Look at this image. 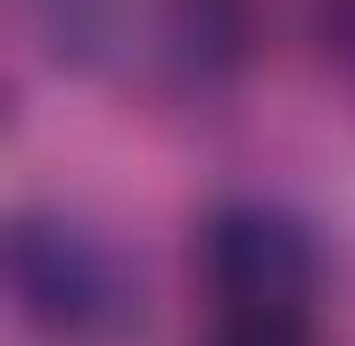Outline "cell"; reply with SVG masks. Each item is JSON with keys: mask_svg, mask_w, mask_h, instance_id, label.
Listing matches in <instances>:
<instances>
[{"mask_svg": "<svg viewBox=\"0 0 355 346\" xmlns=\"http://www.w3.org/2000/svg\"><path fill=\"white\" fill-rule=\"evenodd\" d=\"M8 297L25 330L50 346H116L141 330V272L132 256L75 215H17L8 223Z\"/></svg>", "mask_w": 355, "mask_h": 346, "instance_id": "cell-1", "label": "cell"}, {"mask_svg": "<svg viewBox=\"0 0 355 346\" xmlns=\"http://www.w3.org/2000/svg\"><path fill=\"white\" fill-rule=\"evenodd\" d=\"M215 313H314V231L281 206H223L198 239Z\"/></svg>", "mask_w": 355, "mask_h": 346, "instance_id": "cell-2", "label": "cell"}, {"mask_svg": "<svg viewBox=\"0 0 355 346\" xmlns=\"http://www.w3.org/2000/svg\"><path fill=\"white\" fill-rule=\"evenodd\" d=\"M207 346H314V313H215Z\"/></svg>", "mask_w": 355, "mask_h": 346, "instance_id": "cell-3", "label": "cell"}]
</instances>
